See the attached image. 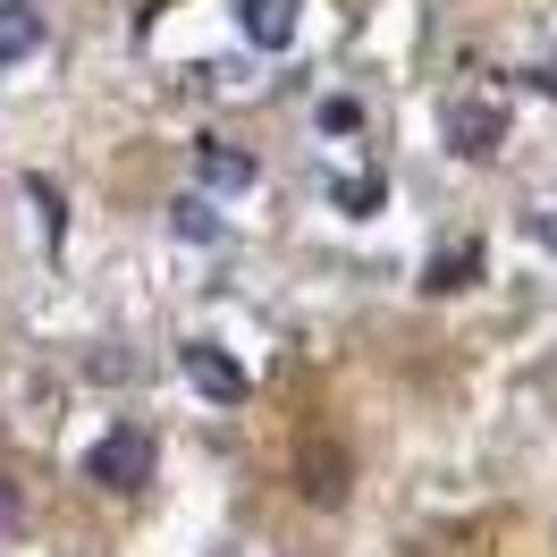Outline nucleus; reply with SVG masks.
Here are the masks:
<instances>
[{
  "label": "nucleus",
  "instance_id": "f257e3e1",
  "mask_svg": "<svg viewBox=\"0 0 557 557\" xmlns=\"http://www.w3.org/2000/svg\"><path fill=\"white\" fill-rule=\"evenodd\" d=\"M85 473H94L102 490H119V498H127V490H144L152 473H161V440H152L144 422H119V431H102V440H94Z\"/></svg>",
  "mask_w": 557,
  "mask_h": 557
},
{
  "label": "nucleus",
  "instance_id": "f03ea898",
  "mask_svg": "<svg viewBox=\"0 0 557 557\" xmlns=\"http://www.w3.org/2000/svg\"><path fill=\"white\" fill-rule=\"evenodd\" d=\"M186 363V381H195V397H211V406H245L253 397V381H245V363L228 347H211V338H195V347L177 355Z\"/></svg>",
  "mask_w": 557,
  "mask_h": 557
},
{
  "label": "nucleus",
  "instance_id": "7ed1b4c3",
  "mask_svg": "<svg viewBox=\"0 0 557 557\" xmlns=\"http://www.w3.org/2000/svg\"><path fill=\"white\" fill-rule=\"evenodd\" d=\"M498 144H507V110H490V102L448 110V152H456V161H490Z\"/></svg>",
  "mask_w": 557,
  "mask_h": 557
},
{
  "label": "nucleus",
  "instance_id": "20e7f679",
  "mask_svg": "<svg viewBox=\"0 0 557 557\" xmlns=\"http://www.w3.org/2000/svg\"><path fill=\"white\" fill-rule=\"evenodd\" d=\"M195 170H203V186H220V195H237V186H253V152H237L228 136H203L195 144Z\"/></svg>",
  "mask_w": 557,
  "mask_h": 557
},
{
  "label": "nucleus",
  "instance_id": "39448f33",
  "mask_svg": "<svg viewBox=\"0 0 557 557\" xmlns=\"http://www.w3.org/2000/svg\"><path fill=\"white\" fill-rule=\"evenodd\" d=\"M296 9H305V0H245L237 26H245V42H262V51H287V42H296Z\"/></svg>",
  "mask_w": 557,
  "mask_h": 557
},
{
  "label": "nucleus",
  "instance_id": "423d86ee",
  "mask_svg": "<svg viewBox=\"0 0 557 557\" xmlns=\"http://www.w3.org/2000/svg\"><path fill=\"white\" fill-rule=\"evenodd\" d=\"M35 51H42V9L0 0V69H17V60H35Z\"/></svg>",
  "mask_w": 557,
  "mask_h": 557
},
{
  "label": "nucleus",
  "instance_id": "0eeeda50",
  "mask_svg": "<svg viewBox=\"0 0 557 557\" xmlns=\"http://www.w3.org/2000/svg\"><path fill=\"white\" fill-rule=\"evenodd\" d=\"M473 278H482V245H465V253H440V262L422 271V287H431V296H456V287H473Z\"/></svg>",
  "mask_w": 557,
  "mask_h": 557
},
{
  "label": "nucleus",
  "instance_id": "6e6552de",
  "mask_svg": "<svg viewBox=\"0 0 557 557\" xmlns=\"http://www.w3.org/2000/svg\"><path fill=\"white\" fill-rule=\"evenodd\" d=\"M305 498H313V507H338V498H347V465L321 456V448H305Z\"/></svg>",
  "mask_w": 557,
  "mask_h": 557
},
{
  "label": "nucleus",
  "instance_id": "1a4fd4ad",
  "mask_svg": "<svg viewBox=\"0 0 557 557\" xmlns=\"http://www.w3.org/2000/svg\"><path fill=\"white\" fill-rule=\"evenodd\" d=\"M170 228L186 245H220V211H211L203 195H177V203H170Z\"/></svg>",
  "mask_w": 557,
  "mask_h": 557
},
{
  "label": "nucleus",
  "instance_id": "9d476101",
  "mask_svg": "<svg viewBox=\"0 0 557 557\" xmlns=\"http://www.w3.org/2000/svg\"><path fill=\"white\" fill-rule=\"evenodd\" d=\"M355 127H363V110H355L347 94H338V102H321V136H355Z\"/></svg>",
  "mask_w": 557,
  "mask_h": 557
},
{
  "label": "nucleus",
  "instance_id": "9b49d317",
  "mask_svg": "<svg viewBox=\"0 0 557 557\" xmlns=\"http://www.w3.org/2000/svg\"><path fill=\"white\" fill-rule=\"evenodd\" d=\"M9 532H26V498H17V482L0 473V541H9Z\"/></svg>",
  "mask_w": 557,
  "mask_h": 557
},
{
  "label": "nucleus",
  "instance_id": "f8f14e48",
  "mask_svg": "<svg viewBox=\"0 0 557 557\" xmlns=\"http://www.w3.org/2000/svg\"><path fill=\"white\" fill-rule=\"evenodd\" d=\"M338 203H347V211H381V177H347Z\"/></svg>",
  "mask_w": 557,
  "mask_h": 557
}]
</instances>
